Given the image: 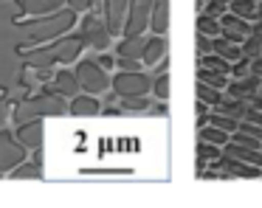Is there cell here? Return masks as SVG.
I'll use <instances>...</instances> for the list:
<instances>
[{
	"mask_svg": "<svg viewBox=\"0 0 262 208\" xmlns=\"http://www.w3.org/2000/svg\"><path fill=\"white\" fill-rule=\"evenodd\" d=\"M85 39L82 34H65V37L54 39L51 45H42L34 51H23V59L29 67H51L54 62H74L76 56L85 51Z\"/></svg>",
	"mask_w": 262,
	"mask_h": 208,
	"instance_id": "1",
	"label": "cell"
},
{
	"mask_svg": "<svg viewBox=\"0 0 262 208\" xmlns=\"http://www.w3.org/2000/svg\"><path fill=\"white\" fill-rule=\"evenodd\" d=\"M76 22V11L74 9H62L57 14H46V17H34L31 22H17L23 42H48V39H59L62 34H68Z\"/></svg>",
	"mask_w": 262,
	"mask_h": 208,
	"instance_id": "2",
	"label": "cell"
},
{
	"mask_svg": "<svg viewBox=\"0 0 262 208\" xmlns=\"http://www.w3.org/2000/svg\"><path fill=\"white\" fill-rule=\"evenodd\" d=\"M68 112V104H65V96L57 93L54 87H46L42 93L31 96V99L20 101L14 107V121L26 124L31 118H46V115H65Z\"/></svg>",
	"mask_w": 262,
	"mask_h": 208,
	"instance_id": "3",
	"label": "cell"
},
{
	"mask_svg": "<svg viewBox=\"0 0 262 208\" xmlns=\"http://www.w3.org/2000/svg\"><path fill=\"white\" fill-rule=\"evenodd\" d=\"M76 79H79L82 90L85 93H107V90H113V76H110L107 71H104L102 65H99L96 59H82L79 65H76Z\"/></svg>",
	"mask_w": 262,
	"mask_h": 208,
	"instance_id": "4",
	"label": "cell"
},
{
	"mask_svg": "<svg viewBox=\"0 0 262 208\" xmlns=\"http://www.w3.org/2000/svg\"><path fill=\"white\" fill-rule=\"evenodd\" d=\"M152 84L155 79L147 76L144 71H119L113 76V93L119 99H124V96H147L152 90Z\"/></svg>",
	"mask_w": 262,
	"mask_h": 208,
	"instance_id": "5",
	"label": "cell"
},
{
	"mask_svg": "<svg viewBox=\"0 0 262 208\" xmlns=\"http://www.w3.org/2000/svg\"><path fill=\"white\" fill-rule=\"evenodd\" d=\"M79 34H82V39H85L93 51H107L110 37H113V34H110V28H107V22H104L96 11H88V14H85Z\"/></svg>",
	"mask_w": 262,
	"mask_h": 208,
	"instance_id": "6",
	"label": "cell"
},
{
	"mask_svg": "<svg viewBox=\"0 0 262 208\" xmlns=\"http://www.w3.org/2000/svg\"><path fill=\"white\" fill-rule=\"evenodd\" d=\"M23 160H26V144L20 138H14L9 129H0V174L12 172Z\"/></svg>",
	"mask_w": 262,
	"mask_h": 208,
	"instance_id": "7",
	"label": "cell"
},
{
	"mask_svg": "<svg viewBox=\"0 0 262 208\" xmlns=\"http://www.w3.org/2000/svg\"><path fill=\"white\" fill-rule=\"evenodd\" d=\"M152 6L155 0H130V11H127V22H124V34H144L152 22Z\"/></svg>",
	"mask_w": 262,
	"mask_h": 208,
	"instance_id": "8",
	"label": "cell"
},
{
	"mask_svg": "<svg viewBox=\"0 0 262 208\" xmlns=\"http://www.w3.org/2000/svg\"><path fill=\"white\" fill-rule=\"evenodd\" d=\"M220 26H223V37L231 39V42H245V39L251 37V20H245V17H237L231 11V14H223L220 17Z\"/></svg>",
	"mask_w": 262,
	"mask_h": 208,
	"instance_id": "9",
	"label": "cell"
},
{
	"mask_svg": "<svg viewBox=\"0 0 262 208\" xmlns=\"http://www.w3.org/2000/svg\"><path fill=\"white\" fill-rule=\"evenodd\" d=\"M104 22H107L110 34H121L127 22V11H130V0H104Z\"/></svg>",
	"mask_w": 262,
	"mask_h": 208,
	"instance_id": "10",
	"label": "cell"
},
{
	"mask_svg": "<svg viewBox=\"0 0 262 208\" xmlns=\"http://www.w3.org/2000/svg\"><path fill=\"white\" fill-rule=\"evenodd\" d=\"M68 112H71V115H76V118H93V115L102 112V104H99V99L93 93H79V96L71 99Z\"/></svg>",
	"mask_w": 262,
	"mask_h": 208,
	"instance_id": "11",
	"label": "cell"
},
{
	"mask_svg": "<svg viewBox=\"0 0 262 208\" xmlns=\"http://www.w3.org/2000/svg\"><path fill=\"white\" fill-rule=\"evenodd\" d=\"M20 9L26 11V14L31 17H46V14H57V11H62V6L68 3V0H17Z\"/></svg>",
	"mask_w": 262,
	"mask_h": 208,
	"instance_id": "12",
	"label": "cell"
},
{
	"mask_svg": "<svg viewBox=\"0 0 262 208\" xmlns=\"http://www.w3.org/2000/svg\"><path fill=\"white\" fill-rule=\"evenodd\" d=\"M17 138L26 144V149H34V152H40V146H42V124H40V118H31V121L20 124V129H17Z\"/></svg>",
	"mask_w": 262,
	"mask_h": 208,
	"instance_id": "13",
	"label": "cell"
},
{
	"mask_svg": "<svg viewBox=\"0 0 262 208\" xmlns=\"http://www.w3.org/2000/svg\"><path fill=\"white\" fill-rule=\"evenodd\" d=\"M51 87L57 90V93H62L65 99H74V96H79L82 84H79V79H76V71H59V73H54Z\"/></svg>",
	"mask_w": 262,
	"mask_h": 208,
	"instance_id": "14",
	"label": "cell"
},
{
	"mask_svg": "<svg viewBox=\"0 0 262 208\" xmlns=\"http://www.w3.org/2000/svg\"><path fill=\"white\" fill-rule=\"evenodd\" d=\"M147 39H149V37H144V34H130V37H124V39L119 42L116 54H119V56H133V59H141ZM141 62H144V59H141Z\"/></svg>",
	"mask_w": 262,
	"mask_h": 208,
	"instance_id": "15",
	"label": "cell"
},
{
	"mask_svg": "<svg viewBox=\"0 0 262 208\" xmlns=\"http://www.w3.org/2000/svg\"><path fill=\"white\" fill-rule=\"evenodd\" d=\"M164 54H166V39L164 37H149L147 39V45H144V65L147 67H155L161 59H164Z\"/></svg>",
	"mask_w": 262,
	"mask_h": 208,
	"instance_id": "16",
	"label": "cell"
},
{
	"mask_svg": "<svg viewBox=\"0 0 262 208\" xmlns=\"http://www.w3.org/2000/svg\"><path fill=\"white\" fill-rule=\"evenodd\" d=\"M226 155H231V157H239V160H245V163H254V166H262V152L259 149H251V146H243V144H237V141H228L226 146Z\"/></svg>",
	"mask_w": 262,
	"mask_h": 208,
	"instance_id": "17",
	"label": "cell"
},
{
	"mask_svg": "<svg viewBox=\"0 0 262 208\" xmlns=\"http://www.w3.org/2000/svg\"><path fill=\"white\" fill-rule=\"evenodd\" d=\"M166 26H169V0H155V6H152V22H149V28H152L155 34H164Z\"/></svg>",
	"mask_w": 262,
	"mask_h": 208,
	"instance_id": "18",
	"label": "cell"
},
{
	"mask_svg": "<svg viewBox=\"0 0 262 208\" xmlns=\"http://www.w3.org/2000/svg\"><path fill=\"white\" fill-rule=\"evenodd\" d=\"M226 169H228V174H243V177H259L262 174V169H256L254 163H245V160L231 157V155L226 157Z\"/></svg>",
	"mask_w": 262,
	"mask_h": 208,
	"instance_id": "19",
	"label": "cell"
},
{
	"mask_svg": "<svg viewBox=\"0 0 262 208\" xmlns=\"http://www.w3.org/2000/svg\"><path fill=\"white\" fill-rule=\"evenodd\" d=\"M211 51L214 54H220L223 59H239V45L237 42H231V39H226V37H214L211 39Z\"/></svg>",
	"mask_w": 262,
	"mask_h": 208,
	"instance_id": "20",
	"label": "cell"
},
{
	"mask_svg": "<svg viewBox=\"0 0 262 208\" xmlns=\"http://www.w3.org/2000/svg\"><path fill=\"white\" fill-rule=\"evenodd\" d=\"M200 141H209V144H214V146H226L228 141H231V132L214 127V124H211V127L206 124V127H200Z\"/></svg>",
	"mask_w": 262,
	"mask_h": 208,
	"instance_id": "21",
	"label": "cell"
},
{
	"mask_svg": "<svg viewBox=\"0 0 262 208\" xmlns=\"http://www.w3.org/2000/svg\"><path fill=\"white\" fill-rule=\"evenodd\" d=\"M228 73H220V71H211V67H203L200 65V71H198V79L200 82H206V84H211V87H217V90H226L228 87Z\"/></svg>",
	"mask_w": 262,
	"mask_h": 208,
	"instance_id": "22",
	"label": "cell"
},
{
	"mask_svg": "<svg viewBox=\"0 0 262 208\" xmlns=\"http://www.w3.org/2000/svg\"><path fill=\"white\" fill-rule=\"evenodd\" d=\"M198 99H200V101H206V104H211V107H220L223 101H226V96H223V90L211 87V84L198 82Z\"/></svg>",
	"mask_w": 262,
	"mask_h": 208,
	"instance_id": "23",
	"label": "cell"
},
{
	"mask_svg": "<svg viewBox=\"0 0 262 208\" xmlns=\"http://www.w3.org/2000/svg\"><path fill=\"white\" fill-rule=\"evenodd\" d=\"M9 174H12V177L14 180H40L42 177V169H40V163H20V166H14L12 169V172H9Z\"/></svg>",
	"mask_w": 262,
	"mask_h": 208,
	"instance_id": "24",
	"label": "cell"
},
{
	"mask_svg": "<svg viewBox=\"0 0 262 208\" xmlns=\"http://www.w3.org/2000/svg\"><path fill=\"white\" fill-rule=\"evenodd\" d=\"M149 107H152V101H149L147 96H124L119 110L121 112H144V110H149Z\"/></svg>",
	"mask_w": 262,
	"mask_h": 208,
	"instance_id": "25",
	"label": "cell"
},
{
	"mask_svg": "<svg viewBox=\"0 0 262 208\" xmlns=\"http://www.w3.org/2000/svg\"><path fill=\"white\" fill-rule=\"evenodd\" d=\"M231 11L237 17H245V20H256V17H259L254 0H231Z\"/></svg>",
	"mask_w": 262,
	"mask_h": 208,
	"instance_id": "26",
	"label": "cell"
},
{
	"mask_svg": "<svg viewBox=\"0 0 262 208\" xmlns=\"http://www.w3.org/2000/svg\"><path fill=\"white\" fill-rule=\"evenodd\" d=\"M209 124H214V127H220V129H226V132H237L239 129V118H234V115H228V112H214V115L209 118Z\"/></svg>",
	"mask_w": 262,
	"mask_h": 208,
	"instance_id": "27",
	"label": "cell"
},
{
	"mask_svg": "<svg viewBox=\"0 0 262 208\" xmlns=\"http://www.w3.org/2000/svg\"><path fill=\"white\" fill-rule=\"evenodd\" d=\"M198 31L206 34V37H217V34H223V26L217 22V17L200 14V17H198Z\"/></svg>",
	"mask_w": 262,
	"mask_h": 208,
	"instance_id": "28",
	"label": "cell"
},
{
	"mask_svg": "<svg viewBox=\"0 0 262 208\" xmlns=\"http://www.w3.org/2000/svg\"><path fill=\"white\" fill-rule=\"evenodd\" d=\"M200 65L203 67H211V71H220V73H231V65H228V59H223L220 54H206L203 59H200Z\"/></svg>",
	"mask_w": 262,
	"mask_h": 208,
	"instance_id": "29",
	"label": "cell"
},
{
	"mask_svg": "<svg viewBox=\"0 0 262 208\" xmlns=\"http://www.w3.org/2000/svg\"><path fill=\"white\" fill-rule=\"evenodd\" d=\"M220 112H228V115H234V118H239V115H245V107H243V99H226L220 107H217Z\"/></svg>",
	"mask_w": 262,
	"mask_h": 208,
	"instance_id": "30",
	"label": "cell"
},
{
	"mask_svg": "<svg viewBox=\"0 0 262 208\" xmlns=\"http://www.w3.org/2000/svg\"><path fill=\"white\" fill-rule=\"evenodd\" d=\"M152 90H155V96H158L161 101H166V99H169V76H166V73H158V76H155Z\"/></svg>",
	"mask_w": 262,
	"mask_h": 208,
	"instance_id": "31",
	"label": "cell"
},
{
	"mask_svg": "<svg viewBox=\"0 0 262 208\" xmlns=\"http://www.w3.org/2000/svg\"><path fill=\"white\" fill-rule=\"evenodd\" d=\"M234 141L243 144V146H251V149H262V138H256V135H251V132H243V129L234 132Z\"/></svg>",
	"mask_w": 262,
	"mask_h": 208,
	"instance_id": "32",
	"label": "cell"
},
{
	"mask_svg": "<svg viewBox=\"0 0 262 208\" xmlns=\"http://www.w3.org/2000/svg\"><path fill=\"white\" fill-rule=\"evenodd\" d=\"M116 65H119V71H141L144 62L133 59V56H116Z\"/></svg>",
	"mask_w": 262,
	"mask_h": 208,
	"instance_id": "33",
	"label": "cell"
},
{
	"mask_svg": "<svg viewBox=\"0 0 262 208\" xmlns=\"http://www.w3.org/2000/svg\"><path fill=\"white\" fill-rule=\"evenodd\" d=\"M226 6L228 3H223V0H209V3H206V11H203V14H209V17H223V14H226Z\"/></svg>",
	"mask_w": 262,
	"mask_h": 208,
	"instance_id": "34",
	"label": "cell"
},
{
	"mask_svg": "<svg viewBox=\"0 0 262 208\" xmlns=\"http://www.w3.org/2000/svg\"><path fill=\"white\" fill-rule=\"evenodd\" d=\"M217 155H220V152H217L214 144H209V141H200V157H214V160H217Z\"/></svg>",
	"mask_w": 262,
	"mask_h": 208,
	"instance_id": "35",
	"label": "cell"
},
{
	"mask_svg": "<svg viewBox=\"0 0 262 208\" xmlns=\"http://www.w3.org/2000/svg\"><path fill=\"white\" fill-rule=\"evenodd\" d=\"M93 3H96V0H68V6H71L74 11H88Z\"/></svg>",
	"mask_w": 262,
	"mask_h": 208,
	"instance_id": "36",
	"label": "cell"
},
{
	"mask_svg": "<svg viewBox=\"0 0 262 208\" xmlns=\"http://www.w3.org/2000/svg\"><path fill=\"white\" fill-rule=\"evenodd\" d=\"M96 62H99V65H102V67H104V71H110V67H113V65H116V56H107V54H104V51H99V56H96Z\"/></svg>",
	"mask_w": 262,
	"mask_h": 208,
	"instance_id": "37",
	"label": "cell"
},
{
	"mask_svg": "<svg viewBox=\"0 0 262 208\" xmlns=\"http://www.w3.org/2000/svg\"><path fill=\"white\" fill-rule=\"evenodd\" d=\"M198 48H200V54H211V42H209V37H206V34H200L198 37Z\"/></svg>",
	"mask_w": 262,
	"mask_h": 208,
	"instance_id": "38",
	"label": "cell"
},
{
	"mask_svg": "<svg viewBox=\"0 0 262 208\" xmlns=\"http://www.w3.org/2000/svg\"><path fill=\"white\" fill-rule=\"evenodd\" d=\"M245 71H248V59H239L237 65L231 67V73H234V76H245Z\"/></svg>",
	"mask_w": 262,
	"mask_h": 208,
	"instance_id": "39",
	"label": "cell"
},
{
	"mask_svg": "<svg viewBox=\"0 0 262 208\" xmlns=\"http://www.w3.org/2000/svg\"><path fill=\"white\" fill-rule=\"evenodd\" d=\"M245 118H248L251 124H259V127H262V112L256 110V107H254V110H248V112H245Z\"/></svg>",
	"mask_w": 262,
	"mask_h": 208,
	"instance_id": "40",
	"label": "cell"
},
{
	"mask_svg": "<svg viewBox=\"0 0 262 208\" xmlns=\"http://www.w3.org/2000/svg\"><path fill=\"white\" fill-rule=\"evenodd\" d=\"M254 71H262V59H259V62H254Z\"/></svg>",
	"mask_w": 262,
	"mask_h": 208,
	"instance_id": "41",
	"label": "cell"
},
{
	"mask_svg": "<svg viewBox=\"0 0 262 208\" xmlns=\"http://www.w3.org/2000/svg\"><path fill=\"white\" fill-rule=\"evenodd\" d=\"M223 3H231V0H223Z\"/></svg>",
	"mask_w": 262,
	"mask_h": 208,
	"instance_id": "42",
	"label": "cell"
}]
</instances>
